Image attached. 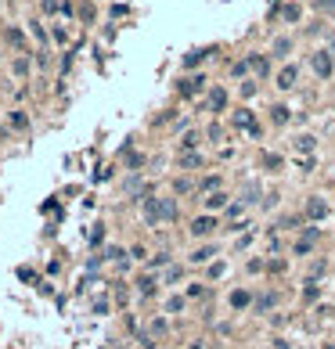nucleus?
I'll return each mask as SVG.
<instances>
[{
  "mask_svg": "<svg viewBox=\"0 0 335 349\" xmlns=\"http://www.w3.org/2000/svg\"><path fill=\"white\" fill-rule=\"evenodd\" d=\"M314 148V137H299V151H310Z\"/></svg>",
  "mask_w": 335,
  "mask_h": 349,
  "instance_id": "9b49d317",
  "label": "nucleus"
},
{
  "mask_svg": "<svg viewBox=\"0 0 335 349\" xmlns=\"http://www.w3.org/2000/svg\"><path fill=\"white\" fill-rule=\"evenodd\" d=\"M213 227H217V223H213V216H199V220L191 223V234H209Z\"/></svg>",
  "mask_w": 335,
  "mask_h": 349,
  "instance_id": "f03ea898",
  "label": "nucleus"
},
{
  "mask_svg": "<svg viewBox=\"0 0 335 349\" xmlns=\"http://www.w3.org/2000/svg\"><path fill=\"white\" fill-rule=\"evenodd\" d=\"M292 83H296V69L288 65V69H281V76H278V87H281V90H288Z\"/></svg>",
  "mask_w": 335,
  "mask_h": 349,
  "instance_id": "7ed1b4c3",
  "label": "nucleus"
},
{
  "mask_svg": "<svg viewBox=\"0 0 335 349\" xmlns=\"http://www.w3.org/2000/svg\"><path fill=\"white\" fill-rule=\"evenodd\" d=\"M231 302H234V306H245L249 295H245V292H234V299H231Z\"/></svg>",
  "mask_w": 335,
  "mask_h": 349,
  "instance_id": "9d476101",
  "label": "nucleus"
},
{
  "mask_svg": "<svg viewBox=\"0 0 335 349\" xmlns=\"http://www.w3.org/2000/svg\"><path fill=\"white\" fill-rule=\"evenodd\" d=\"M223 101H227L223 90H213V94H209V108H213V112H220V108H223Z\"/></svg>",
  "mask_w": 335,
  "mask_h": 349,
  "instance_id": "20e7f679",
  "label": "nucleus"
},
{
  "mask_svg": "<svg viewBox=\"0 0 335 349\" xmlns=\"http://www.w3.org/2000/svg\"><path fill=\"white\" fill-rule=\"evenodd\" d=\"M314 72H317V76H328V72H332V54H325V51L317 54V58H314Z\"/></svg>",
  "mask_w": 335,
  "mask_h": 349,
  "instance_id": "f257e3e1",
  "label": "nucleus"
},
{
  "mask_svg": "<svg viewBox=\"0 0 335 349\" xmlns=\"http://www.w3.org/2000/svg\"><path fill=\"white\" fill-rule=\"evenodd\" d=\"M317 7H328V11H332V7H335V0H317Z\"/></svg>",
  "mask_w": 335,
  "mask_h": 349,
  "instance_id": "f8f14e48",
  "label": "nucleus"
},
{
  "mask_svg": "<svg viewBox=\"0 0 335 349\" xmlns=\"http://www.w3.org/2000/svg\"><path fill=\"white\" fill-rule=\"evenodd\" d=\"M249 65H252L256 72L263 76V72H267V58H260V54H252V58H249Z\"/></svg>",
  "mask_w": 335,
  "mask_h": 349,
  "instance_id": "39448f33",
  "label": "nucleus"
},
{
  "mask_svg": "<svg viewBox=\"0 0 335 349\" xmlns=\"http://www.w3.org/2000/svg\"><path fill=\"white\" fill-rule=\"evenodd\" d=\"M285 18H288V22H296V18H299V7H296V4H292V7H285Z\"/></svg>",
  "mask_w": 335,
  "mask_h": 349,
  "instance_id": "1a4fd4ad",
  "label": "nucleus"
},
{
  "mask_svg": "<svg viewBox=\"0 0 335 349\" xmlns=\"http://www.w3.org/2000/svg\"><path fill=\"white\" fill-rule=\"evenodd\" d=\"M209 256H213V249H199V252L191 256V260H195V263H202V260H209Z\"/></svg>",
  "mask_w": 335,
  "mask_h": 349,
  "instance_id": "6e6552de",
  "label": "nucleus"
},
{
  "mask_svg": "<svg viewBox=\"0 0 335 349\" xmlns=\"http://www.w3.org/2000/svg\"><path fill=\"white\" fill-rule=\"evenodd\" d=\"M325 212H328V205H325V202H317V198L310 202V216H325Z\"/></svg>",
  "mask_w": 335,
  "mask_h": 349,
  "instance_id": "423d86ee",
  "label": "nucleus"
},
{
  "mask_svg": "<svg viewBox=\"0 0 335 349\" xmlns=\"http://www.w3.org/2000/svg\"><path fill=\"white\" fill-rule=\"evenodd\" d=\"M274 51H278V54H288V51H292V43H288V40H285V36H281V40H278V43H274Z\"/></svg>",
  "mask_w": 335,
  "mask_h": 349,
  "instance_id": "0eeeda50",
  "label": "nucleus"
}]
</instances>
